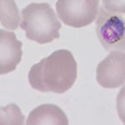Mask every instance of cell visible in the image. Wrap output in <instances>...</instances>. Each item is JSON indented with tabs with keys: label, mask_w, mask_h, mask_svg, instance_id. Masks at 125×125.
I'll return each mask as SVG.
<instances>
[{
	"label": "cell",
	"mask_w": 125,
	"mask_h": 125,
	"mask_svg": "<svg viewBox=\"0 0 125 125\" xmlns=\"http://www.w3.org/2000/svg\"><path fill=\"white\" fill-rule=\"evenodd\" d=\"M56 10L60 20L73 28H83L96 20L99 0H58Z\"/></svg>",
	"instance_id": "cell-4"
},
{
	"label": "cell",
	"mask_w": 125,
	"mask_h": 125,
	"mask_svg": "<svg viewBox=\"0 0 125 125\" xmlns=\"http://www.w3.org/2000/svg\"><path fill=\"white\" fill-rule=\"evenodd\" d=\"M14 0H1V24L11 30L19 27L20 17Z\"/></svg>",
	"instance_id": "cell-8"
},
{
	"label": "cell",
	"mask_w": 125,
	"mask_h": 125,
	"mask_svg": "<svg viewBox=\"0 0 125 125\" xmlns=\"http://www.w3.org/2000/svg\"><path fill=\"white\" fill-rule=\"evenodd\" d=\"M77 75L78 64L73 53L67 49H58L33 64L28 78L33 89L61 94L73 86Z\"/></svg>",
	"instance_id": "cell-1"
},
{
	"label": "cell",
	"mask_w": 125,
	"mask_h": 125,
	"mask_svg": "<svg viewBox=\"0 0 125 125\" xmlns=\"http://www.w3.org/2000/svg\"><path fill=\"white\" fill-rule=\"evenodd\" d=\"M23 43L18 40L16 34L6 30H0V74L14 71L21 62Z\"/></svg>",
	"instance_id": "cell-6"
},
{
	"label": "cell",
	"mask_w": 125,
	"mask_h": 125,
	"mask_svg": "<svg viewBox=\"0 0 125 125\" xmlns=\"http://www.w3.org/2000/svg\"><path fill=\"white\" fill-rule=\"evenodd\" d=\"M11 109H10L9 104L7 107H2L1 108V115H5V117L1 116V122L5 120L3 124H23L24 120V116L22 114L21 111H20L19 108L15 110L13 114H11Z\"/></svg>",
	"instance_id": "cell-9"
},
{
	"label": "cell",
	"mask_w": 125,
	"mask_h": 125,
	"mask_svg": "<svg viewBox=\"0 0 125 125\" xmlns=\"http://www.w3.org/2000/svg\"><path fill=\"white\" fill-rule=\"evenodd\" d=\"M95 24L97 37L106 51L125 53V20L122 16L107 11L103 6Z\"/></svg>",
	"instance_id": "cell-3"
},
{
	"label": "cell",
	"mask_w": 125,
	"mask_h": 125,
	"mask_svg": "<svg viewBox=\"0 0 125 125\" xmlns=\"http://www.w3.org/2000/svg\"><path fill=\"white\" fill-rule=\"evenodd\" d=\"M28 125H68V119L59 107L51 104L39 105L30 112L26 121Z\"/></svg>",
	"instance_id": "cell-7"
},
{
	"label": "cell",
	"mask_w": 125,
	"mask_h": 125,
	"mask_svg": "<svg viewBox=\"0 0 125 125\" xmlns=\"http://www.w3.org/2000/svg\"><path fill=\"white\" fill-rule=\"evenodd\" d=\"M117 111L120 120L125 124V85L122 87L117 96Z\"/></svg>",
	"instance_id": "cell-11"
},
{
	"label": "cell",
	"mask_w": 125,
	"mask_h": 125,
	"mask_svg": "<svg viewBox=\"0 0 125 125\" xmlns=\"http://www.w3.org/2000/svg\"><path fill=\"white\" fill-rule=\"evenodd\" d=\"M96 79L105 88H118L125 83V53L112 51L97 66Z\"/></svg>",
	"instance_id": "cell-5"
},
{
	"label": "cell",
	"mask_w": 125,
	"mask_h": 125,
	"mask_svg": "<svg viewBox=\"0 0 125 125\" xmlns=\"http://www.w3.org/2000/svg\"><path fill=\"white\" fill-rule=\"evenodd\" d=\"M102 2L107 11L125 14V0H102Z\"/></svg>",
	"instance_id": "cell-10"
},
{
	"label": "cell",
	"mask_w": 125,
	"mask_h": 125,
	"mask_svg": "<svg viewBox=\"0 0 125 125\" xmlns=\"http://www.w3.org/2000/svg\"><path fill=\"white\" fill-rule=\"evenodd\" d=\"M21 29L28 39L40 44L48 43L60 37L62 24L48 3H32L22 10Z\"/></svg>",
	"instance_id": "cell-2"
}]
</instances>
